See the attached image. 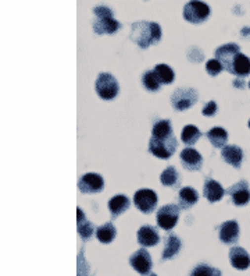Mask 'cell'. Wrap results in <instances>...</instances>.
<instances>
[{
    "mask_svg": "<svg viewBox=\"0 0 250 276\" xmlns=\"http://www.w3.org/2000/svg\"><path fill=\"white\" fill-rule=\"evenodd\" d=\"M162 38V28L157 23H147V21H139L133 23L131 27V39L136 45L146 49L155 42L160 41Z\"/></svg>",
    "mask_w": 250,
    "mask_h": 276,
    "instance_id": "obj_1",
    "label": "cell"
},
{
    "mask_svg": "<svg viewBox=\"0 0 250 276\" xmlns=\"http://www.w3.org/2000/svg\"><path fill=\"white\" fill-rule=\"evenodd\" d=\"M96 15L95 23H93V31L99 35L104 34H114L120 28V23L113 18V11L106 6H97L93 10Z\"/></svg>",
    "mask_w": 250,
    "mask_h": 276,
    "instance_id": "obj_2",
    "label": "cell"
},
{
    "mask_svg": "<svg viewBox=\"0 0 250 276\" xmlns=\"http://www.w3.org/2000/svg\"><path fill=\"white\" fill-rule=\"evenodd\" d=\"M118 90H120V87H118V82L114 75L109 74V73L99 74L97 80H96V92L102 99L110 101L113 98H116Z\"/></svg>",
    "mask_w": 250,
    "mask_h": 276,
    "instance_id": "obj_3",
    "label": "cell"
},
{
    "mask_svg": "<svg viewBox=\"0 0 250 276\" xmlns=\"http://www.w3.org/2000/svg\"><path fill=\"white\" fill-rule=\"evenodd\" d=\"M175 148H177V140L174 135L168 138H163V140L152 137L149 142V151L160 159H168L169 157H172Z\"/></svg>",
    "mask_w": 250,
    "mask_h": 276,
    "instance_id": "obj_4",
    "label": "cell"
},
{
    "mask_svg": "<svg viewBox=\"0 0 250 276\" xmlns=\"http://www.w3.org/2000/svg\"><path fill=\"white\" fill-rule=\"evenodd\" d=\"M210 14L208 4L203 1H189L184 7V18L192 24H200Z\"/></svg>",
    "mask_w": 250,
    "mask_h": 276,
    "instance_id": "obj_5",
    "label": "cell"
},
{
    "mask_svg": "<svg viewBox=\"0 0 250 276\" xmlns=\"http://www.w3.org/2000/svg\"><path fill=\"white\" fill-rule=\"evenodd\" d=\"M198 101V92L193 88H178L171 97V104L177 110L189 109Z\"/></svg>",
    "mask_w": 250,
    "mask_h": 276,
    "instance_id": "obj_6",
    "label": "cell"
},
{
    "mask_svg": "<svg viewBox=\"0 0 250 276\" xmlns=\"http://www.w3.org/2000/svg\"><path fill=\"white\" fill-rule=\"evenodd\" d=\"M157 195L153 190L149 188H142L138 190L135 195H133V204L135 207L139 209L143 214H150L157 205Z\"/></svg>",
    "mask_w": 250,
    "mask_h": 276,
    "instance_id": "obj_7",
    "label": "cell"
},
{
    "mask_svg": "<svg viewBox=\"0 0 250 276\" xmlns=\"http://www.w3.org/2000/svg\"><path fill=\"white\" fill-rule=\"evenodd\" d=\"M179 218V209L177 205H164L157 212V224L164 230H171L178 222Z\"/></svg>",
    "mask_w": 250,
    "mask_h": 276,
    "instance_id": "obj_8",
    "label": "cell"
},
{
    "mask_svg": "<svg viewBox=\"0 0 250 276\" xmlns=\"http://www.w3.org/2000/svg\"><path fill=\"white\" fill-rule=\"evenodd\" d=\"M238 53H241L239 46L236 44H227V45L220 46L215 51V59L220 61L222 67L225 68L228 73L232 74V64H234V60H235Z\"/></svg>",
    "mask_w": 250,
    "mask_h": 276,
    "instance_id": "obj_9",
    "label": "cell"
},
{
    "mask_svg": "<svg viewBox=\"0 0 250 276\" xmlns=\"http://www.w3.org/2000/svg\"><path fill=\"white\" fill-rule=\"evenodd\" d=\"M104 187V180L97 173H86L83 174L78 181V188L81 193L89 194V193H99Z\"/></svg>",
    "mask_w": 250,
    "mask_h": 276,
    "instance_id": "obj_10",
    "label": "cell"
},
{
    "mask_svg": "<svg viewBox=\"0 0 250 276\" xmlns=\"http://www.w3.org/2000/svg\"><path fill=\"white\" fill-rule=\"evenodd\" d=\"M225 193L232 197V201H234V204L238 205V207L246 205V204L250 201L249 184H248V181H245V180H241V181H238V183L234 184L232 187H229Z\"/></svg>",
    "mask_w": 250,
    "mask_h": 276,
    "instance_id": "obj_11",
    "label": "cell"
},
{
    "mask_svg": "<svg viewBox=\"0 0 250 276\" xmlns=\"http://www.w3.org/2000/svg\"><path fill=\"white\" fill-rule=\"evenodd\" d=\"M129 264L136 272H139L140 275H146L152 269V257L145 248H140L131 255Z\"/></svg>",
    "mask_w": 250,
    "mask_h": 276,
    "instance_id": "obj_12",
    "label": "cell"
},
{
    "mask_svg": "<svg viewBox=\"0 0 250 276\" xmlns=\"http://www.w3.org/2000/svg\"><path fill=\"white\" fill-rule=\"evenodd\" d=\"M181 162L188 170H199L203 165V157L193 148H185L181 152Z\"/></svg>",
    "mask_w": 250,
    "mask_h": 276,
    "instance_id": "obj_13",
    "label": "cell"
},
{
    "mask_svg": "<svg viewBox=\"0 0 250 276\" xmlns=\"http://www.w3.org/2000/svg\"><path fill=\"white\" fill-rule=\"evenodd\" d=\"M239 239V224L236 221L224 222L220 227V240L225 244H234Z\"/></svg>",
    "mask_w": 250,
    "mask_h": 276,
    "instance_id": "obj_14",
    "label": "cell"
},
{
    "mask_svg": "<svg viewBox=\"0 0 250 276\" xmlns=\"http://www.w3.org/2000/svg\"><path fill=\"white\" fill-rule=\"evenodd\" d=\"M229 260L232 267L239 271L248 269L250 267V255L242 247H232L229 251Z\"/></svg>",
    "mask_w": 250,
    "mask_h": 276,
    "instance_id": "obj_15",
    "label": "cell"
},
{
    "mask_svg": "<svg viewBox=\"0 0 250 276\" xmlns=\"http://www.w3.org/2000/svg\"><path fill=\"white\" fill-rule=\"evenodd\" d=\"M159 240H160V234L153 226L145 224L138 230V241L140 246L153 247L159 243Z\"/></svg>",
    "mask_w": 250,
    "mask_h": 276,
    "instance_id": "obj_16",
    "label": "cell"
},
{
    "mask_svg": "<svg viewBox=\"0 0 250 276\" xmlns=\"http://www.w3.org/2000/svg\"><path fill=\"white\" fill-rule=\"evenodd\" d=\"M221 157L227 164L234 166L235 169H239L242 165L243 152L238 145H227L221 150Z\"/></svg>",
    "mask_w": 250,
    "mask_h": 276,
    "instance_id": "obj_17",
    "label": "cell"
},
{
    "mask_svg": "<svg viewBox=\"0 0 250 276\" xmlns=\"http://www.w3.org/2000/svg\"><path fill=\"white\" fill-rule=\"evenodd\" d=\"M203 194L210 202H217L220 201L221 198L225 194V190L221 187L218 181H215L214 179L207 177L205 181V187H203Z\"/></svg>",
    "mask_w": 250,
    "mask_h": 276,
    "instance_id": "obj_18",
    "label": "cell"
},
{
    "mask_svg": "<svg viewBox=\"0 0 250 276\" xmlns=\"http://www.w3.org/2000/svg\"><path fill=\"white\" fill-rule=\"evenodd\" d=\"M181 250V240L178 239L177 234L169 233L166 236L164 240V251H163V261L172 258L174 255H177Z\"/></svg>",
    "mask_w": 250,
    "mask_h": 276,
    "instance_id": "obj_19",
    "label": "cell"
},
{
    "mask_svg": "<svg viewBox=\"0 0 250 276\" xmlns=\"http://www.w3.org/2000/svg\"><path fill=\"white\" fill-rule=\"evenodd\" d=\"M178 200H179V207L181 208H191L198 202V191L195 188H192V187H184V188H181V191L178 194Z\"/></svg>",
    "mask_w": 250,
    "mask_h": 276,
    "instance_id": "obj_20",
    "label": "cell"
},
{
    "mask_svg": "<svg viewBox=\"0 0 250 276\" xmlns=\"http://www.w3.org/2000/svg\"><path fill=\"white\" fill-rule=\"evenodd\" d=\"M207 138L211 142L214 148H224V147H227L228 133H227V130H224L221 127H214L207 133Z\"/></svg>",
    "mask_w": 250,
    "mask_h": 276,
    "instance_id": "obj_21",
    "label": "cell"
},
{
    "mask_svg": "<svg viewBox=\"0 0 250 276\" xmlns=\"http://www.w3.org/2000/svg\"><path fill=\"white\" fill-rule=\"evenodd\" d=\"M77 214H78V233H80L82 240L86 241V240L92 237V234L95 231V226L85 218V214H83V211L81 208L77 209Z\"/></svg>",
    "mask_w": 250,
    "mask_h": 276,
    "instance_id": "obj_22",
    "label": "cell"
},
{
    "mask_svg": "<svg viewBox=\"0 0 250 276\" xmlns=\"http://www.w3.org/2000/svg\"><path fill=\"white\" fill-rule=\"evenodd\" d=\"M128 208H129V198L125 195H116L109 201V209L113 218L120 217Z\"/></svg>",
    "mask_w": 250,
    "mask_h": 276,
    "instance_id": "obj_23",
    "label": "cell"
},
{
    "mask_svg": "<svg viewBox=\"0 0 250 276\" xmlns=\"http://www.w3.org/2000/svg\"><path fill=\"white\" fill-rule=\"evenodd\" d=\"M232 74L239 75V77L250 74V59L243 53L236 55L234 64H232Z\"/></svg>",
    "mask_w": 250,
    "mask_h": 276,
    "instance_id": "obj_24",
    "label": "cell"
},
{
    "mask_svg": "<svg viewBox=\"0 0 250 276\" xmlns=\"http://www.w3.org/2000/svg\"><path fill=\"white\" fill-rule=\"evenodd\" d=\"M116 234H117V230L114 227V224L107 222V223L102 224L100 227H97L96 230V237L100 243H104V244H109L113 240L116 239Z\"/></svg>",
    "mask_w": 250,
    "mask_h": 276,
    "instance_id": "obj_25",
    "label": "cell"
},
{
    "mask_svg": "<svg viewBox=\"0 0 250 276\" xmlns=\"http://www.w3.org/2000/svg\"><path fill=\"white\" fill-rule=\"evenodd\" d=\"M153 138H168V137H172V127H171V123L168 120H160L157 121L155 126H153Z\"/></svg>",
    "mask_w": 250,
    "mask_h": 276,
    "instance_id": "obj_26",
    "label": "cell"
},
{
    "mask_svg": "<svg viewBox=\"0 0 250 276\" xmlns=\"http://www.w3.org/2000/svg\"><path fill=\"white\" fill-rule=\"evenodd\" d=\"M200 130H199L196 126H192V124H188V126L184 127L182 130V134H181V138L182 141L186 144V145H195L198 140L200 138Z\"/></svg>",
    "mask_w": 250,
    "mask_h": 276,
    "instance_id": "obj_27",
    "label": "cell"
},
{
    "mask_svg": "<svg viewBox=\"0 0 250 276\" xmlns=\"http://www.w3.org/2000/svg\"><path fill=\"white\" fill-rule=\"evenodd\" d=\"M160 181L163 186L174 187L179 183V174H178L177 169L174 166H168L160 176Z\"/></svg>",
    "mask_w": 250,
    "mask_h": 276,
    "instance_id": "obj_28",
    "label": "cell"
},
{
    "mask_svg": "<svg viewBox=\"0 0 250 276\" xmlns=\"http://www.w3.org/2000/svg\"><path fill=\"white\" fill-rule=\"evenodd\" d=\"M142 81H143V85H145V88H146V90L152 91V92L160 91L162 82H160L159 75L156 74L155 70H153V71H146V73L143 74Z\"/></svg>",
    "mask_w": 250,
    "mask_h": 276,
    "instance_id": "obj_29",
    "label": "cell"
},
{
    "mask_svg": "<svg viewBox=\"0 0 250 276\" xmlns=\"http://www.w3.org/2000/svg\"><path fill=\"white\" fill-rule=\"evenodd\" d=\"M156 74L159 75L162 84H172L174 82V71L167 64H157L155 67Z\"/></svg>",
    "mask_w": 250,
    "mask_h": 276,
    "instance_id": "obj_30",
    "label": "cell"
},
{
    "mask_svg": "<svg viewBox=\"0 0 250 276\" xmlns=\"http://www.w3.org/2000/svg\"><path fill=\"white\" fill-rule=\"evenodd\" d=\"M191 276H221L220 269L208 267L206 264H200L192 271Z\"/></svg>",
    "mask_w": 250,
    "mask_h": 276,
    "instance_id": "obj_31",
    "label": "cell"
},
{
    "mask_svg": "<svg viewBox=\"0 0 250 276\" xmlns=\"http://www.w3.org/2000/svg\"><path fill=\"white\" fill-rule=\"evenodd\" d=\"M206 70L208 74L211 75V77H215V75H218L224 70V67H222V64H221L220 61L217 59H211L208 60L206 63Z\"/></svg>",
    "mask_w": 250,
    "mask_h": 276,
    "instance_id": "obj_32",
    "label": "cell"
},
{
    "mask_svg": "<svg viewBox=\"0 0 250 276\" xmlns=\"http://www.w3.org/2000/svg\"><path fill=\"white\" fill-rule=\"evenodd\" d=\"M215 112H217V104H215L214 101H210V102L202 109V113H203L205 116H214Z\"/></svg>",
    "mask_w": 250,
    "mask_h": 276,
    "instance_id": "obj_33",
    "label": "cell"
},
{
    "mask_svg": "<svg viewBox=\"0 0 250 276\" xmlns=\"http://www.w3.org/2000/svg\"><path fill=\"white\" fill-rule=\"evenodd\" d=\"M249 128H250V120H249Z\"/></svg>",
    "mask_w": 250,
    "mask_h": 276,
    "instance_id": "obj_34",
    "label": "cell"
},
{
    "mask_svg": "<svg viewBox=\"0 0 250 276\" xmlns=\"http://www.w3.org/2000/svg\"><path fill=\"white\" fill-rule=\"evenodd\" d=\"M150 276H156V275H150Z\"/></svg>",
    "mask_w": 250,
    "mask_h": 276,
    "instance_id": "obj_35",
    "label": "cell"
},
{
    "mask_svg": "<svg viewBox=\"0 0 250 276\" xmlns=\"http://www.w3.org/2000/svg\"><path fill=\"white\" fill-rule=\"evenodd\" d=\"M249 87H250V82H249Z\"/></svg>",
    "mask_w": 250,
    "mask_h": 276,
    "instance_id": "obj_36",
    "label": "cell"
}]
</instances>
